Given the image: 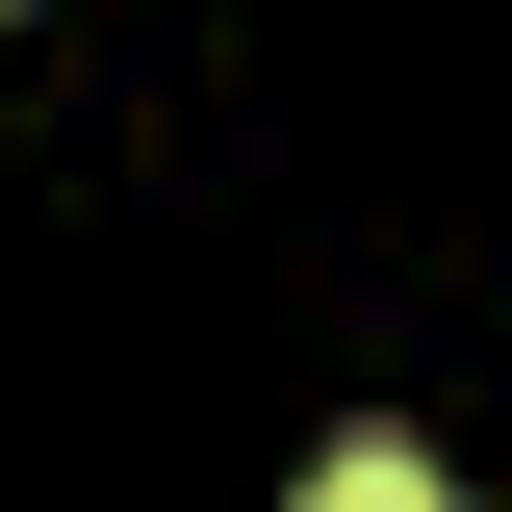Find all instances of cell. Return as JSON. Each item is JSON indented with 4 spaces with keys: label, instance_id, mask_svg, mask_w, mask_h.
I'll list each match as a JSON object with an SVG mask.
<instances>
[{
    "label": "cell",
    "instance_id": "obj_1",
    "mask_svg": "<svg viewBox=\"0 0 512 512\" xmlns=\"http://www.w3.org/2000/svg\"><path fill=\"white\" fill-rule=\"evenodd\" d=\"M282 512H461V487H436V461H410V436H333V461H308V487H282Z\"/></svg>",
    "mask_w": 512,
    "mask_h": 512
}]
</instances>
